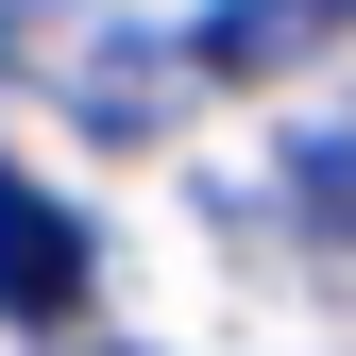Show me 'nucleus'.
I'll use <instances>...</instances> for the list:
<instances>
[{
	"instance_id": "obj_1",
	"label": "nucleus",
	"mask_w": 356,
	"mask_h": 356,
	"mask_svg": "<svg viewBox=\"0 0 356 356\" xmlns=\"http://www.w3.org/2000/svg\"><path fill=\"white\" fill-rule=\"evenodd\" d=\"M0 85L68 102L102 153H153L170 102H187V51L153 17H119V0H0Z\"/></svg>"
},
{
	"instance_id": "obj_2",
	"label": "nucleus",
	"mask_w": 356,
	"mask_h": 356,
	"mask_svg": "<svg viewBox=\"0 0 356 356\" xmlns=\"http://www.w3.org/2000/svg\"><path fill=\"white\" fill-rule=\"evenodd\" d=\"M0 305H17V323H85V220L34 204L17 170H0Z\"/></svg>"
},
{
	"instance_id": "obj_3",
	"label": "nucleus",
	"mask_w": 356,
	"mask_h": 356,
	"mask_svg": "<svg viewBox=\"0 0 356 356\" xmlns=\"http://www.w3.org/2000/svg\"><path fill=\"white\" fill-rule=\"evenodd\" d=\"M323 34H339V0H220V17H204V34H170V51L220 68V85H272V68L323 51Z\"/></svg>"
}]
</instances>
